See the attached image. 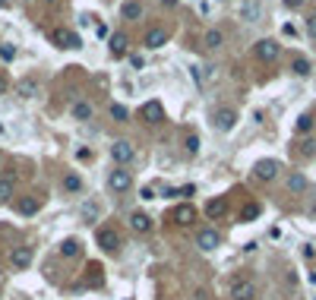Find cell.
I'll use <instances>...</instances> for the list:
<instances>
[{"label":"cell","mask_w":316,"mask_h":300,"mask_svg":"<svg viewBox=\"0 0 316 300\" xmlns=\"http://www.w3.org/2000/svg\"><path fill=\"white\" fill-rule=\"evenodd\" d=\"M51 41L57 45V48H73V51L82 48L79 35H76V32H67V29H54V32H51Z\"/></svg>","instance_id":"1"},{"label":"cell","mask_w":316,"mask_h":300,"mask_svg":"<svg viewBox=\"0 0 316 300\" xmlns=\"http://www.w3.org/2000/svg\"><path fill=\"white\" fill-rule=\"evenodd\" d=\"M218 243H221V237H218V231H212V228H202V231L196 234V247H199L202 253H212Z\"/></svg>","instance_id":"2"},{"label":"cell","mask_w":316,"mask_h":300,"mask_svg":"<svg viewBox=\"0 0 316 300\" xmlns=\"http://www.w3.org/2000/svg\"><path fill=\"white\" fill-rule=\"evenodd\" d=\"M111 190H114V193H127L130 190V186H133V174H130V171H123V167H117V171L114 174H111Z\"/></svg>","instance_id":"3"},{"label":"cell","mask_w":316,"mask_h":300,"mask_svg":"<svg viewBox=\"0 0 316 300\" xmlns=\"http://www.w3.org/2000/svg\"><path fill=\"white\" fill-rule=\"evenodd\" d=\"M278 54H282V48H278V41H272V38H263V41H256V57L259 60H275Z\"/></svg>","instance_id":"4"},{"label":"cell","mask_w":316,"mask_h":300,"mask_svg":"<svg viewBox=\"0 0 316 300\" xmlns=\"http://www.w3.org/2000/svg\"><path fill=\"white\" fill-rule=\"evenodd\" d=\"M95 240H98V247H101L104 253H114V250L120 247V237H117V231H111V228H101V231L95 234Z\"/></svg>","instance_id":"5"},{"label":"cell","mask_w":316,"mask_h":300,"mask_svg":"<svg viewBox=\"0 0 316 300\" xmlns=\"http://www.w3.org/2000/svg\"><path fill=\"white\" fill-rule=\"evenodd\" d=\"M111 158H114L117 164H127L130 158H133V142H127V139H117L114 145H111Z\"/></svg>","instance_id":"6"},{"label":"cell","mask_w":316,"mask_h":300,"mask_svg":"<svg viewBox=\"0 0 316 300\" xmlns=\"http://www.w3.org/2000/svg\"><path fill=\"white\" fill-rule=\"evenodd\" d=\"M253 174H256L259 180H275V174H278V161H272V158L256 161V164H253Z\"/></svg>","instance_id":"7"},{"label":"cell","mask_w":316,"mask_h":300,"mask_svg":"<svg viewBox=\"0 0 316 300\" xmlns=\"http://www.w3.org/2000/svg\"><path fill=\"white\" fill-rule=\"evenodd\" d=\"M171 221H177L180 228H187V224L196 221V209H193V205H177V209L171 212Z\"/></svg>","instance_id":"8"},{"label":"cell","mask_w":316,"mask_h":300,"mask_svg":"<svg viewBox=\"0 0 316 300\" xmlns=\"http://www.w3.org/2000/svg\"><path fill=\"white\" fill-rule=\"evenodd\" d=\"M234 123H237V114L231 108H221L218 114H215V126L221 130V133H228V130H234Z\"/></svg>","instance_id":"9"},{"label":"cell","mask_w":316,"mask_h":300,"mask_svg":"<svg viewBox=\"0 0 316 300\" xmlns=\"http://www.w3.org/2000/svg\"><path fill=\"white\" fill-rule=\"evenodd\" d=\"M164 45H168V32H164V29H149V32H145V48L158 51V48H164Z\"/></svg>","instance_id":"10"},{"label":"cell","mask_w":316,"mask_h":300,"mask_svg":"<svg viewBox=\"0 0 316 300\" xmlns=\"http://www.w3.org/2000/svg\"><path fill=\"white\" fill-rule=\"evenodd\" d=\"M130 228H133L136 234H149L152 231V218H149L145 212H133L130 215Z\"/></svg>","instance_id":"11"},{"label":"cell","mask_w":316,"mask_h":300,"mask_svg":"<svg viewBox=\"0 0 316 300\" xmlns=\"http://www.w3.org/2000/svg\"><path fill=\"white\" fill-rule=\"evenodd\" d=\"M10 262H13L16 269H29V266H32V250H29V247H16V250L10 253Z\"/></svg>","instance_id":"12"},{"label":"cell","mask_w":316,"mask_h":300,"mask_svg":"<svg viewBox=\"0 0 316 300\" xmlns=\"http://www.w3.org/2000/svg\"><path fill=\"white\" fill-rule=\"evenodd\" d=\"M253 294H256V288L250 285V281H234L231 285V297L234 300H253Z\"/></svg>","instance_id":"13"},{"label":"cell","mask_w":316,"mask_h":300,"mask_svg":"<svg viewBox=\"0 0 316 300\" xmlns=\"http://www.w3.org/2000/svg\"><path fill=\"white\" fill-rule=\"evenodd\" d=\"M142 117H145L149 123H161V120H164V111H161L158 101H145V104H142Z\"/></svg>","instance_id":"14"},{"label":"cell","mask_w":316,"mask_h":300,"mask_svg":"<svg viewBox=\"0 0 316 300\" xmlns=\"http://www.w3.org/2000/svg\"><path fill=\"white\" fill-rule=\"evenodd\" d=\"M240 16H244L247 23H259V16H263V7H259L256 0H250V4L240 7Z\"/></svg>","instance_id":"15"},{"label":"cell","mask_w":316,"mask_h":300,"mask_svg":"<svg viewBox=\"0 0 316 300\" xmlns=\"http://www.w3.org/2000/svg\"><path fill=\"white\" fill-rule=\"evenodd\" d=\"M38 199H35V196H23L19 199V205H16V212H19V215H35V212H38Z\"/></svg>","instance_id":"16"},{"label":"cell","mask_w":316,"mask_h":300,"mask_svg":"<svg viewBox=\"0 0 316 300\" xmlns=\"http://www.w3.org/2000/svg\"><path fill=\"white\" fill-rule=\"evenodd\" d=\"M19 95L23 98H35V95H38V82H35V79H19Z\"/></svg>","instance_id":"17"},{"label":"cell","mask_w":316,"mask_h":300,"mask_svg":"<svg viewBox=\"0 0 316 300\" xmlns=\"http://www.w3.org/2000/svg\"><path fill=\"white\" fill-rule=\"evenodd\" d=\"M120 16H123V19H139V16H142V7L133 4V0H127V4L120 7Z\"/></svg>","instance_id":"18"},{"label":"cell","mask_w":316,"mask_h":300,"mask_svg":"<svg viewBox=\"0 0 316 300\" xmlns=\"http://www.w3.org/2000/svg\"><path fill=\"white\" fill-rule=\"evenodd\" d=\"M111 54L114 57H120V54H127V35H111Z\"/></svg>","instance_id":"19"},{"label":"cell","mask_w":316,"mask_h":300,"mask_svg":"<svg viewBox=\"0 0 316 300\" xmlns=\"http://www.w3.org/2000/svg\"><path fill=\"white\" fill-rule=\"evenodd\" d=\"M92 114H95V111H92V104H86V101H76V104H73V117H76V120H92Z\"/></svg>","instance_id":"20"},{"label":"cell","mask_w":316,"mask_h":300,"mask_svg":"<svg viewBox=\"0 0 316 300\" xmlns=\"http://www.w3.org/2000/svg\"><path fill=\"white\" fill-rule=\"evenodd\" d=\"M288 190H291V193H304V190H307V177H304V174H291V177H288Z\"/></svg>","instance_id":"21"},{"label":"cell","mask_w":316,"mask_h":300,"mask_svg":"<svg viewBox=\"0 0 316 300\" xmlns=\"http://www.w3.org/2000/svg\"><path fill=\"white\" fill-rule=\"evenodd\" d=\"M60 256H67V259H73V256H79V240H64L60 243Z\"/></svg>","instance_id":"22"},{"label":"cell","mask_w":316,"mask_h":300,"mask_svg":"<svg viewBox=\"0 0 316 300\" xmlns=\"http://www.w3.org/2000/svg\"><path fill=\"white\" fill-rule=\"evenodd\" d=\"M221 41H225V38H221L218 29H209L206 35H202V45H206V48H221Z\"/></svg>","instance_id":"23"},{"label":"cell","mask_w":316,"mask_h":300,"mask_svg":"<svg viewBox=\"0 0 316 300\" xmlns=\"http://www.w3.org/2000/svg\"><path fill=\"white\" fill-rule=\"evenodd\" d=\"M313 114H301V117H297V123H294V130H297V133H310V130H313Z\"/></svg>","instance_id":"24"},{"label":"cell","mask_w":316,"mask_h":300,"mask_svg":"<svg viewBox=\"0 0 316 300\" xmlns=\"http://www.w3.org/2000/svg\"><path fill=\"white\" fill-rule=\"evenodd\" d=\"M13 199V177H4L0 180V202H10Z\"/></svg>","instance_id":"25"},{"label":"cell","mask_w":316,"mask_h":300,"mask_svg":"<svg viewBox=\"0 0 316 300\" xmlns=\"http://www.w3.org/2000/svg\"><path fill=\"white\" fill-rule=\"evenodd\" d=\"M64 186H67L70 193H79V190H82V180H79L76 174H67V177H64Z\"/></svg>","instance_id":"26"},{"label":"cell","mask_w":316,"mask_h":300,"mask_svg":"<svg viewBox=\"0 0 316 300\" xmlns=\"http://www.w3.org/2000/svg\"><path fill=\"white\" fill-rule=\"evenodd\" d=\"M291 70L297 73V76H310V60H304V57H297V60L291 63Z\"/></svg>","instance_id":"27"},{"label":"cell","mask_w":316,"mask_h":300,"mask_svg":"<svg viewBox=\"0 0 316 300\" xmlns=\"http://www.w3.org/2000/svg\"><path fill=\"white\" fill-rule=\"evenodd\" d=\"M86 272H89V285H101V266L98 262H92Z\"/></svg>","instance_id":"28"},{"label":"cell","mask_w":316,"mask_h":300,"mask_svg":"<svg viewBox=\"0 0 316 300\" xmlns=\"http://www.w3.org/2000/svg\"><path fill=\"white\" fill-rule=\"evenodd\" d=\"M206 212H209L212 218H218V215H225V202H221V199H212V202L206 205Z\"/></svg>","instance_id":"29"},{"label":"cell","mask_w":316,"mask_h":300,"mask_svg":"<svg viewBox=\"0 0 316 300\" xmlns=\"http://www.w3.org/2000/svg\"><path fill=\"white\" fill-rule=\"evenodd\" d=\"M259 212H263V209H259V202H250L247 209H244V221H253V218H259Z\"/></svg>","instance_id":"30"},{"label":"cell","mask_w":316,"mask_h":300,"mask_svg":"<svg viewBox=\"0 0 316 300\" xmlns=\"http://www.w3.org/2000/svg\"><path fill=\"white\" fill-rule=\"evenodd\" d=\"M301 155H307V158L316 155V142H313V139H304V142H301Z\"/></svg>","instance_id":"31"},{"label":"cell","mask_w":316,"mask_h":300,"mask_svg":"<svg viewBox=\"0 0 316 300\" xmlns=\"http://www.w3.org/2000/svg\"><path fill=\"white\" fill-rule=\"evenodd\" d=\"M0 57H4V60H13V57H16V48H13V45H0Z\"/></svg>","instance_id":"32"},{"label":"cell","mask_w":316,"mask_h":300,"mask_svg":"<svg viewBox=\"0 0 316 300\" xmlns=\"http://www.w3.org/2000/svg\"><path fill=\"white\" fill-rule=\"evenodd\" d=\"M111 117H114V120H127V108L114 104V108H111Z\"/></svg>","instance_id":"33"},{"label":"cell","mask_w":316,"mask_h":300,"mask_svg":"<svg viewBox=\"0 0 316 300\" xmlns=\"http://www.w3.org/2000/svg\"><path fill=\"white\" fill-rule=\"evenodd\" d=\"M187 152H190V155L199 152V136H190V139H187Z\"/></svg>","instance_id":"34"},{"label":"cell","mask_w":316,"mask_h":300,"mask_svg":"<svg viewBox=\"0 0 316 300\" xmlns=\"http://www.w3.org/2000/svg\"><path fill=\"white\" fill-rule=\"evenodd\" d=\"M82 215H86V218L92 221V215H98V205H92V202H89V205H86V209H82Z\"/></svg>","instance_id":"35"},{"label":"cell","mask_w":316,"mask_h":300,"mask_svg":"<svg viewBox=\"0 0 316 300\" xmlns=\"http://www.w3.org/2000/svg\"><path fill=\"white\" fill-rule=\"evenodd\" d=\"M282 4H285L288 10H301V7H304V0H282Z\"/></svg>","instance_id":"36"},{"label":"cell","mask_w":316,"mask_h":300,"mask_svg":"<svg viewBox=\"0 0 316 300\" xmlns=\"http://www.w3.org/2000/svg\"><path fill=\"white\" fill-rule=\"evenodd\" d=\"M307 32L316 38V16H307Z\"/></svg>","instance_id":"37"},{"label":"cell","mask_w":316,"mask_h":300,"mask_svg":"<svg viewBox=\"0 0 316 300\" xmlns=\"http://www.w3.org/2000/svg\"><path fill=\"white\" fill-rule=\"evenodd\" d=\"M139 196H142V199H155V193L149 190V186H142V190H139Z\"/></svg>","instance_id":"38"},{"label":"cell","mask_w":316,"mask_h":300,"mask_svg":"<svg viewBox=\"0 0 316 300\" xmlns=\"http://www.w3.org/2000/svg\"><path fill=\"white\" fill-rule=\"evenodd\" d=\"M0 92H7V76L0 73Z\"/></svg>","instance_id":"39"},{"label":"cell","mask_w":316,"mask_h":300,"mask_svg":"<svg viewBox=\"0 0 316 300\" xmlns=\"http://www.w3.org/2000/svg\"><path fill=\"white\" fill-rule=\"evenodd\" d=\"M161 4H164V7H174V4H177V0H161Z\"/></svg>","instance_id":"40"},{"label":"cell","mask_w":316,"mask_h":300,"mask_svg":"<svg viewBox=\"0 0 316 300\" xmlns=\"http://www.w3.org/2000/svg\"><path fill=\"white\" fill-rule=\"evenodd\" d=\"M48 4H57V0H48Z\"/></svg>","instance_id":"41"},{"label":"cell","mask_w":316,"mask_h":300,"mask_svg":"<svg viewBox=\"0 0 316 300\" xmlns=\"http://www.w3.org/2000/svg\"><path fill=\"white\" fill-rule=\"evenodd\" d=\"M313 215H316V205H313Z\"/></svg>","instance_id":"42"}]
</instances>
